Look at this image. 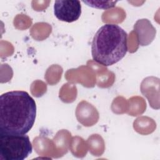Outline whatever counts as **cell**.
<instances>
[{
  "label": "cell",
  "instance_id": "cell-1",
  "mask_svg": "<svg viewBox=\"0 0 160 160\" xmlns=\"http://www.w3.org/2000/svg\"><path fill=\"white\" fill-rule=\"evenodd\" d=\"M36 104L28 92L11 91L0 96V134L24 135L32 128Z\"/></svg>",
  "mask_w": 160,
  "mask_h": 160
},
{
  "label": "cell",
  "instance_id": "cell-2",
  "mask_svg": "<svg viewBox=\"0 0 160 160\" xmlns=\"http://www.w3.org/2000/svg\"><path fill=\"white\" fill-rule=\"evenodd\" d=\"M128 51V34L119 26L106 24L96 32L91 44V54L96 62L113 65L121 60Z\"/></svg>",
  "mask_w": 160,
  "mask_h": 160
},
{
  "label": "cell",
  "instance_id": "cell-3",
  "mask_svg": "<svg viewBox=\"0 0 160 160\" xmlns=\"http://www.w3.org/2000/svg\"><path fill=\"white\" fill-rule=\"evenodd\" d=\"M32 151L28 135L0 134V158L4 160H23Z\"/></svg>",
  "mask_w": 160,
  "mask_h": 160
},
{
  "label": "cell",
  "instance_id": "cell-4",
  "mask_svg": "<svg viewBox=\"0 0 160 160\" xmlns=\"http://www.w3.org/2000/svg\"><path fill=\"white\" fill-rule=\"evenodd\" d=\"M54 13L59 21L72 22L81 14V2L78 0H57L54 4Z\"/></svg>",
  "mask_w": 160,
  "mask_h": 160
},
{
  "label": "cell",
  "instance_id": "cell-5",
  "mask_svg": "<svg viewBox=\"0 0 160 160\" xmlns=\"http://www.w3.org/2000/svg\"><path fill=\"white\" fill-rule=\"evenodd\" d=\"M88 6L96 9H108L114 7L118 1H82Z\"/></svg>",
  "mask_w": 160,
  "mask_h": 160
}]
</instances>
